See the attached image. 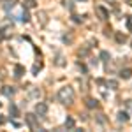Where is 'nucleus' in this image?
<instances>
[{
  "label": "nucleus",
  "instance_id": "nucleus-21",
  "mask_svg": "<svg viewBox=\"0 0 132 132\" xmlns=\"http://www.w3.org/2000/svg\"><path fill=\"white\" fill-rule=\"evenodd\" d=\"M5 122V120H4V116H2V114H0V125H2V123Z\"/></svg>",
  "mask_w": 132,
  "mask_h": 132
},
{
  "label": "nucleus",
  "instance_id": "nucleus-10",
  "mask_svg": "<svg viewBox=\"0 0 132 132\" xmlns=\"http://www.w3.org/2000/svg\"><path fill=\"white\" fill-rule=\"evenodd\" d=\"M108 88H111V90H118V81L109 79V81H108Z\"/></svg>",
  "mask_w": 132,
  "mask_h": 132
},
{
  "label": "nucleus",
  "instance_id": "nucleus-18",
  "mask_svg": "<svg viewBox=\"0 0 132 132\" xmlns=\"http://www.w3.org/2000/svg\"><path fill=\"white\" fill-rule=\"evenodd\" d=\"M127 28L132 32V18H127Z\"/></svg>",
  "mask_w": 132,
  "mask_h": 132
},
{
  "label": "nucleus",
  "instance_id": "nucleus-11",
  "mask_svg": "<svg viewBox=\"0 0 132 132\" xmlns=\"http://www.w3.org/2000/svg\"><path fill=\"white\" fill-rule=\"evenodd\" d=\"M86 106H88L90 109H93V108H97V106H99V102L95 101V99H88V101H86Z\"/></svg>",
  "mask_w": 132,
  "mask_h": 132
},
{
  "label": "nucleus",
  "instance_id": "nucleus-2",
  "mask_svg": "<svg viewBox=\"0 0 132 132\" xmlns=\"http://www.w3.org/2000/svg\"><path fill=\"white\" fill-rule=\"evenodd\" d=\"M25 120H27V123H28L30 130H42L41 125H39V122H37V118H35V114H27Z\"/></svg>",
  "mask_w": 132,
  "mask_h": 132
},
{
  "label": "nucleus",
  "instance_id": "nucleus-12",
  "mask_svg": "<svg viewBox=\"0 0 132 132\" xmlns=\"http://www.w3.org/2000/svg\"><path fill=\"white\" fill-rule=\"evenodd\" d=\"M14 5H16V0H5V4H4V7H5L7 11H9V9H12Z\"/></svg>",
  "mask_w": 132,
  "mask_h": 132
},
{
  "label": "nucleus",
  "instance_id": "nucleus-4",
  "mask_svg": "<svg viewBox=\"0 0 132 132\" xmlns=\"http://www.w3.org/2000/svg\"><path fill=\"white\" fill-rule=\"evenodd\" d=\"M95 12L99 14V18H101V20H108V18H109V11L104 9L102 5H97V7H95Z\"/></svg>",
  "mask_w": 132,
  "mask_h": 132
},
{
  "label": "nucleus",
  "instance_id": "nucleus-9",
  "mask_svg": "<svg viewBox=\"0 0 132 132\" xmlns=\"http://www.w3.org/2000/svg\"><path fill=\"white\" fill-rule=\"evenodd\" d=\"M101 60L106 62V63L111 60V56H109V53H108V51H101Z\"/></svg>",
  "mask_w": 132,
  "mask_h": 132
},
{
  "label": "nucleus",
  "instance_id": "nucleus-3",
  "mask_svg": "<svg viewBox=\"0 0 132 132\" xmlns=\"http://www.w3.org/2000/svg\"><path fill=\"white\" fill-rule=\"evenodd\" d=\"M35 113H37L39 116H46V113H48V104H46V102H39V104L35 106Z\"/></svg>",
  "mask_w": 132,
  "mask_h": 132
},
{
  "label": "nucleus",
  "instance_id": "nucleus-15",
  "mask_svg": "<svg viewBox=\"0 0 132 132\" xmlns=\"http://www.w3.org/2000/svg\"><path fill=\"white\" fill-rule=\"evenodd\" d=\"M9 111H11L12 116H18V108H16L14 104H11V106H9Z\"/></svg>",
  "mask_w": 132,
  "mask_h": 132
},
{
  "label": "nucleus",
  "instance_id": "nucleus-6",
  "mask_svg": "<svg viewBox=\"0 0 132 132\" xmlns=\"http://www.w3.org/2000/svg\"><path fill=\"white\" fill-rule=\"evenodd\" d=\"M114 37H116V42H120V44H123V42L127 41V35L122 34V32H116V34H114Z\"/></svg>",
  "mask_w": 132,
  "mask_h": 132
},
{
  "label": "nucleus",
  "instance_id": "nucleus-19",
  "mask_svg": "<svg viewBox=\"0 0 132 132\" xmlns=\"http://www.w3.org/2000/svg\"><path fill=\"white\" fill-rule=\"evenodd\" d=\"M41 95V92H37V90H32L30 92V97H39Z\"/></svg>",
  "mask_w": 132,
  "mask_h": 132
},
{
  "label": "nucleus",
  "instance_id": "nucleus-1",
  "mask_svg": "<svg viewBox=\"0 0 132 132\" xmlns=\"http://www.w3.org/2000/svg\"><path fill=\"white\" fill-rule=\"evenodd\" d=\"M58 101L62 104H72L74 102V90H72L71 86H62L60 90H58Z\"/></svg>",
  "mask_w": 132,
  "mask_h": 132
},
{
  "label": "nucleus",
  "instance_id": "nucleus-17",
  "mask_svg": "<svg viewBox=\"0 0 132 132\" xmlns=\"http://www.w3.org/2000/svg\"><path fill=\"white\" fill-rule=\"evenodd\" d=\"M4 93H5V95H7V97H11V95H12V93H14V92H12V88H7V86H5V88H4Z\"/></svg>",
  "mask_w": 132,
  "mask_h": 132
},
{
  "label": "nucleus",
  "instance_id": "nucleus-14",
  "mask_svg": "<svg viewBox=\"0 0 132 132\" xmlns=\"http://www.w3.org/2000/svg\"><path fill=\"white\" fill-rule=\"evenodd\" d=\"M25 7H27V9H34V7H35V0H27V2H25Z\"/></svg>",
  "mask_w": 132,
  "mask_h": 132
},
{
  "label": "nucleus",
  "instance_id": "nucleus-7",
  "mask_svg": "<svg viewBox=\"0 0 132 132\" xmlns=\"http://www.w3.org/2000/svg\"><path fill=\"white\" fill-rule=\"evenodd\" d=\"M118 122H120V123L129 122V114H127L125 111H120V113H118Z\"/></svg>",
  "mask_w": 132,
  "mask_h": 132
},
{
  "label": "nucleus",
  "instance_id": "nucleus-8",
  "mask_svg": "<svg viewBox=\"0 0 132 132\" xmlns=\"http://www.w3.org/2000/svg\"><path fill=\"white\" fill-rule=\"evenodd\" d=\"M23 72H25V69H23L21 65H16V67H14V76H16V78H21Z\"/></svg>",
  "mask_w": 132,
  "mask_h": 132
},
{
  "label": "nucleus",
  "instance_id": "nucleus-22",
  "mask_svg": "<svg viewBox=\"0 0 132 132\" xmlns=\"http://www.w3.org/2000/svg\"><path fill=\"white\" fill-rule=\"evenodd\" d=\"M83 2H86V0H83Z\"/></svg>",
  "mask_w": 132,
  "mask_h": 132
},
{
  "label": "nucleus",
  "instance_id": "nucleus-20",
  "mask_svg": "<svg viewBox=\"0 0 132 132\" xmlns=\"http://www.w3.org/2000/svg\"><path fill=\"white\" fill-rule=\"evenodd\" d=\"M127 106H129V109H132V101H127Z\"/></svg>",
  "mask_w": 132,
  "mask_h": 132
},
{
  "label": "nucleus",
  "instance_id": "nucleus-5",
  "mask_svg": "<svg viewBox=\"0 0 132 132\" xmlns=\"http://www.w3.org/2000/svg\"><path fill=\"white\" fill-rule=\"evenodd\" d=\"M120 78H123V79H129V78H132V69H122V72H120Z\"/></svg>",
  "mask_w": 132,
  "mask_h": 132
},
{
  "label": "nucleus",
  "instance_id": "nucleus-13",
  "mask_svg": "<svg viewBox=\"0 0 132 132\" xmlns=\"http://www.w3.org/2000/svg\"><path fill=\"white\" fill-rule=\"evenodd\" d=\"M65 129H74V120L72 118H67L65 120Z\"/></svg>",
  "mask_w": 132,
  "mask_h": 132
},
{
  "label": "nucleus",
  "instance_id": "nucleus-16",
  "mask_svg": "<svg viewBox=\"0 0 132 132\" xmlns=\"http://www.w3.org/2000/svg\"><path fill=\"white\" fill-rule=\"evenodd\" d=\"M28 20H30V16H28V11H23V14H21V21H25V23H27Z\"/></svg>",
  "mask_w": 132,
  "mask_h": 132
}]
</instances>
